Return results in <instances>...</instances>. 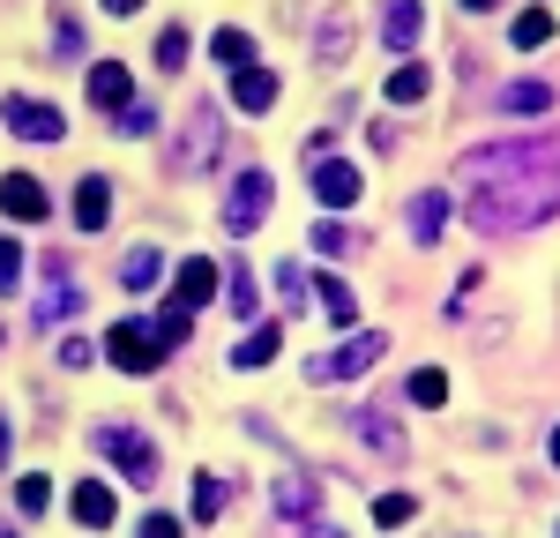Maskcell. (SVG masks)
<instances>
[{
	"label": "cell",
	"instance_id": "cell-1",
	"mask_svg": "<svg viewBox=\"0 0 560 538\" xmlns=\"http://www.w3.org/2000/svg\"><path fill=\"white\" fill-rule=\"evenodd\" d=\"M456 179H464V224L486 232V239H509V232H530V224L560 218V142H478L456 157Z\"/></svg>",
	"mask_w": 560,
	"mask_h": 538
},
{
	"label": "cell",
	"instance_id": "cell-2",
	"mask_svg": "<svg viewBox=\"0 0 560 538\" xmlns=\"http://www.w3.org/2000/svg\"><path fill=\"white\" fill-rule=\"evenodd\" d=\"M90 448H97L105 464H120L135 487H158V448H150V434H142V426H113V419H105V426L90 434Z\"/></svg>",
	"mask_w": 560,
	"mask_h": 538
},
{
	"label": "cell",
	"instance_id": "cell-3",
	"mask_svg": "<svg viewBox=\"0 0 560 538\" xmlns=\"http://www.w3.org/2000/svg\"><path fill=\"white\" fill-rule=\"evenodd\" d=\"M165 337H158V321H142V314H128L120 329H105V359L113 366H128V374H150V366H165Z\"/></svg>",
	"mask_w": 560,
	"mask_h": 538
},
{
	"label": "cell",
	"instance_id": "cell-4",
	"mask_svg": "<svg viewBox=\"0 0 560 538\" xmlns=\"http://www.w3.org/2000/svg\"><path fill=\"white\" fill-rule=\"evenodd\" d=\"M382 352H388V329H351L329 359H306V382H351V374L382 366Z\"/></svg>",
	"mask_w": 560,
	"mask_h": 538
},
{
	"label": "cell",
	"instance_id": "cell-5",
	"mask_svg": "<svg viewBox=\"0 0 560 538\" xmlns=\"http://www.w3.org/2000/svg\"><path fill=\"white\" fill-rule=\"evenodd\" d=\"M269 195H277V187H269V173H261V165H247V173L232 179V195H224V232H232V239L261 232V218H269Z\"/></svg>",
	"mask_w": 560,
	"mask_h": 538
},
{
	"label": "cell",
	"instance_id": "cell-6",
	"mask_svg": "<svg viewBox=\"0 0 560 538\" xmlns=\"http://www.w3.org/2000/svg\"><path fill=\"white\" fill-rule=\"evenodd\" d=\"M0 120L23 134V142H68V113H60V105H38V97H23V90L0 97Z\"/></svg>",
	"mask_w": 560,
	"mask_h": 538
},
{
	"label": "cell",
	"instance_id": "cell-7",
	"mask_svg": "<svg viewBox=\"0 0 560 538\" xmlns=\"http://www.w3.org/2000/svg\"><path fill=\"white\" fill-rule=\"evenodd\" d=\"M217 150H224V134H217V105H195V113H187V142H179V173H187V179L217 173Z\"/></svg>",
	"mask_w": 560,
	"mask_h": 538
},
{
	"label": "cell",
	"instance_id": "cell-8",
	"mask_svg": "<svg viewBox=\"0 0 560 538\" xmlns=\"http://www.w3.org/2000/svg\"><path fill=\"white\" fill-rule=\"evenodd\" d=\"M45 269H52V277H45V292H38V307H31V321H38V329H52V321L83 314V284L68 277V262H60V255H52Z\"/></svg>",
	"mask_w": 560,
	"mask_h": 538
},
{
	"label": "cell",
	"instance_id": "cell-9",
	"mask_svg": "<svg viewBox=\"0 0 560 538\" xmlns=\"http://www.w3.org/2000/svg\"><path fill=\"white\" fill-rule=\"evenodd\" d=\"M351 434H359V442L374 448V456H388V464H404V456H411V442H404V426L388 419L382 404H359V411H351Z\"/></svg>",
	"mask_w": 560,
	"mask_h": 538
},
{
	"label": "cell",
	"instance_id": "cell-10",
	"mask_svg": "<svg viewBox=\"0 0 560 538\" xmlns=\"http://www.w3.org/2000/svg\"><path fill=\"white\" fill-rule=\"evenodd\" d=\"M90 105H97V113H128V105H135L128 60H97V68H90Z\"/></svg>",
	"mask_w": 560,
	"mask_h": 538
},
{
	"label": "cell",
	"instance_id": "cell-11",
	"mask_svg": "<svg viewBox=\"0 0 560 538\" xmlns=\"http://www.w3.org/2000/svg\"><path fill=\"white\" fill-rule=\"evenodd\" d=\"M314 195H322L329 210H351V202L366 195V179H359V165H345V157H322V165H314Z\"/></svg>",
	"mask_w": 560,
	"mask_h": 538
},
{
	"label": "cell",
	"instance_id": "cell-12",
	"mask_svg": "<svg viewBox=\"0 0 560 538\" xmlns=\"http://www.w3.org/2000/svg\"><path fill=\"white\" fill-rule=\"evenodd\" d=\"M419 38H427V0H388L382 8V45L411 52Z\"/></svg>",
	"mask_w": 560,
	"mask_h": 538
},
{
	"label": "cell",
	"instance_id": "cell-13",
	"mask_svg": "<svg viewBox=\"0 0 560 538\" xmlns=\"http://www.w3.org/2000/svg\"><path fill=\"white\" fill-rule=\"evenodd\" d=\"M0 210H8V218H23V224H38L45 218V187L31 173H8V179H0Z\"/></svg>",
	"mask_w": 560,
	"mask_h": 538
},
{
	"label": "cell",
	"instance_id": "cell-14",
	"mask_svg": "<svg viewBox=\"0 0 560 538\" xmlns=\"http://www.w3.org/2000/svg\"><path fill=\"white\" fill-rule=\"evenodd\" d=\"M105 218H113V179L90 173L83 187H75V224H83V232H105Z\"/></svg>",
	"mask_w": 560,
	"mask_h": 538
},
{
	"label": "cell",
	"instance_id": "cell-15",
	"mask_svg": "<svg viewBox=\"0 0 560 538\" xmlns=\"http://www.w3.org/2000/svg\"><path fill=\"white\" fill-rule=\"evenodd\" d=\"M217 292V262H202V255H187V262H179V284H173V307H202V300H210Z\"/></svg>",
	"mask_w": 560,
	"mask_h": 538
},
{
	"label": "cell",
	"instance_id": "cell-16",
	"mask_svg": "<svg viewBox=\"0 0 560 538\" xmlns=\"http://www.w3.org/2000/svg\"><path fill=\"white\" fill-rule=\"evenodd\" d=\"M411 239H419V247H433V239H441V224H448V195H441V187H427V195H411Z\"/></svg>",
	"mask_w": 560,
	"mask_h": 538
},
{
	"label": "cell",
	"instance_id": "cell-17",
	"mask_svg": "<svg viewBox=\"0 0 560 538\" xmlns=\"http://www.w3.org/2000/svg\"><path fill=\"white\" fill-rule=\"evenodd\" d=\"M232 105H240V113H269V105H277V75H269V68H240V75H232Z\"/></svg>",
	"mask_w": 560,
	"mask_h": 538
},
{
	"label": "cell",
	"instance_id": "cell-18",
	"mask_svg": "<svg viewBox=\"0 0 560 538\" xmlns=\"http://www.w3.org/2000/svg\"><path fill=\"white\" fill-rule=\"evenodd\" d=\"M68 501H75V524H83V531H105V524L120 516V508H113V487H97V479H83Z\"/></svg>",
	"mask_w": 560,
	"mask_h": 538
},
{
	"label": "cell",
	"instance_id": "cell-19",
	"mask_svg": "<svg viewBox=\"0 0 560 538\" xmlns=\"http://www.w3.org/2000/svg\"><path fill=\"white\" fill-rule=\"evenodd\" d=\"M277 516L314 524V479H306V471H284V479H277Z\"/></svg>",
	"mask_w": 560,
	"mask_h": 538
},
{
	"label": "cell",
	"instance_id": "cell-20",
	"mask_svg": "<svg viewBox=\"0 0 560 538\" xmlns=\"http://www.w3.org/2000/svg\"><path fill=\"white\" fill-rule=\"evenodd\" d=\"M232 493H240V479H217V471H202V479H195V524H217V516L232 508Z\"/></svg>",
	"mask_w": 560,
	"mask_h": 538
},
{
	"label": "cell",
	"instance_id": "cell-21",
	"mask_svg": "<svg viewBox=\"0 0 560 538\" xmlns=\"http://www.w3.org/2000/svg\"><path fill=\"white\" fill-rule=\"evenodd\" d=\"M427 90H433V75H427V60H404L396 75H388V105H427Z\"/></svg>",
	"mask_w": 560,
	"mask_h": 538
},
{
	"label": "cell",
	"instance_id": "cell-22",
	"mask_svg": "<svg viewBox=\"0 0 560 538\" xmlns=\"http://www.w3.org/2000/svg\"><path fill=\"white\" fill-rule=\"evenodd\" d=\"M314 292H322V307H329V321H337V329H359V300H351L345 277H329V269H322V277H314Z\"/></svg>",
	"mask_w": 560,
	"mask_h": 538
},
{
	"label": "cell",
	"instance_id": "cell-23",
	"mask_svg": "<svg viewBox=\"0 0 560 538\" xmlns=\"http://www.w3.org/2000/svg\"><path fill=\"white\" fill-rule=\"evenodd\" d=\"M493 105H501V113H516V120H530V113H553V83H509Z\"/></svg>",
	"mask_w": 560,
	"mask_h": 538
},
{
	"label": "cell",
	"instance_id": "cell-24",
	"mask_svg": "<svg viewBox=\"0 0 560 538\" xmlns=\"http://www.w3.org/2000/svg\"><path fill=\"white\" fill-rule=\"evenodd\" d=\"M404 404H419V411H441V404H448V374H441V366H411V382H404Z\"/></svg>",
	"mask_w": 560,
	"mask_h": 538
},
{
	"label": "cell",
	"instance_id": "cell-25",
	"mask_svg": "<svg viewBox=\"0 0 560 538\" xmlns=\"http://www.w3.org/2000/svg\"><path fill=\"white\" fill-rule=\"evenodd\" d=\"M210 52L240 75V68H255V31H240V23H232V31H217V38H210Z\"/></svg>",
	"mask_w": 560,
	"mask_h": 538
},
{
	"label": "cell",
	"instance_id": "cell-26",
	"mask_svg": "<svg viewBox=\"0 0 560 538\" xmlns=\"http://www.w3.org/2000/svg\"><path fill=\"white\" fill-rule=\"evenodd\" d=\"M158 277H165V262H158V247H128V262H120V284H128V292H150Z\"/></svg>",
	"mask_w": 560,
	"mask_h": 538
},
{
	"label": "cell",
	"instance_id": "cell-27",
	"mask_svg": "<svg viewBox=\"0 0 560 538\" xmlns=\"http://www.w3.org/2000/svg\"><path fill=\"white\" fill-rule=\"evenodd\" d=\"M277 352H284V337H277V329H255V337L232 344V366H269Z\"/></svg>",
	"mask_w": 560,
	"mask_h": 538
},
{
	"label": "cell",
	"instance_id": "cell-28",
	"mask_svg": "<svg viewBox=\"0 0 560 538\" xmlns=\"http://www.w3.org/2000/svg\"><path fill=\"white\" fill-rule=\"evenodd\" d=\"M15 508H23V516H52V479H45V471H23V479H15Z\"/></svg>",
	"mask_w": 560,
	"mask_h": 538
},
{
	"label": "cell",
	"instance_id": "cell-29",
	"mask_svg": "<svg viewBox=\"0 0 560 538\" xmlns=\"http://www.w3.org/2000/svg\"><path fill=\"white\" fill-rule=\"evenodd\" d=\"M553 31H560V23H553V15H546V8H523V15H516V31H509V38H516L523 52H538V45L553 38Z\"/></svg>",
	"mask_w": 560,
	"mask_h": 538
},
{
	"label": "cell",
	"instance_id": "cell-30",
	"mask_svg": "<svg viewBox=\"0 0 560 538\" xmlns=\"http://www.w3.org/2000/svg\"><path fill=\"white\" fill-rule=\"evenodd\" d=\"M224 307L240 314V321H255V307H261V292H255V277L240 269V277H224Z\"/></svg>",
	"mask_w": 560,
	"mask_h": 538
},
{
	"label": "cell",
	"instance_id": "cell-31",
	"mask_svg": "<svg viewBox=\"0 0 560 538\" xmlns=\"http://www.w3.org/2000/svg\"><path fill=\"white\" fill-rule=\"evenodd\" d=\"M411 516H419V501H411V493H382V501H374V524H382V531H404Z\"/></svg>",
	"mask_w": 560,
	"mask_h": 538
},
{
	"label": "cell",
	"instance_id": "cell-32",
	"mask_svg": "<svg viewBox=\"0 0 560 538\" xmlns=\"http://www.w3.org/2000/svg\"><path fill=\"white\" fill-rule=\"evenodd\" d=\"M187 52H195V38H187V31H165V38H158V68H165V75H179V68H187Z\"/></svg>",
	"mask_w": 560,
	"mask_h": 538
},
{
	"label": "cell",
	"instance_id": "cell-33",
	"mask_svg": "<svg viewBox=\"0 0 560 538\" xmlns=\"http://www.w3.org/2000/svg\"><path fill=\"white\" fill-rule=\"evenodd\" d=\"M306 292H314L306 269L300 262H277V300H284V307H306Z\"/></svg>",
	"mask_w": 560,
	"mask_h": 538
},
{
	"label": "cell",
	"instance_id": "cell-34",
	"mask_svg": "<svg viewBox=\"0 0 560 538\" xmlns=\"http://www.w3.org/2000/svg\"><path fill=\"white\" fill-rule=\"evenodd\" d=\"M314 247L322 255H359V232L351 224H314Z\"/></svg>",
	"mask_w": 560,
	"mask_h": 538
},
{
	"label": "cell",
	"instance_id": "cell-35",
	"mask_svg": "<svg viewBox=\"0 0 560 538\" xmlns=\"http://www.w3.org/2000/svg\"><path fill=\"white\" fill-rule=\"evenodd\" d=\"M0 292H23V247L0 232Z\"/></svg>",
	"mask_w": 560,
	"mask_h": 538
},
{
	"label": "cell",
	"instance_id": "cell-36",
	"mask_svg": "<svg viewBox=\"0 0 560 538\" xmlns=\"http://www.w3.org/2000/svg\"><path fill=\"white\" fill-rule=\"evenodd\" d=\"M52 52H60V60H83V23L60 15V23H52Z\"/></svg>",
	"mask_w": 560,
	"mask_h": 538
},
{
	"label": "cell",
	"instance_id": "cell-37",
	"mask_svg": "<svg viewBox=\"0 0 560 538\" xmlns=\"http://www.w3.org/2000/svg\"><path fill=\"white\" fill-rule=\"evenodd\" d=\"M135 538H179V516L173 508H150V516L135 524Z\"/></svg>",
	"mask_w": 560,
	"mask_h": 538
},
{
	"label": "cell",
	"instance_id": "cell-38",
	"mask_svg": "<svg viewBox=\"0 0 560 538\" xmlns=\"http://www.w3.org/2000/svg\"><path fill=\"white\" fill-rule=\"evenodd\" d=\"M314 52H322V60H345V8H337V15H329V31H322V38H314Z\"/></svg>",
	"mask_w": 560,
	"mask_h": 538
},
{
	"label": "cell",
	"instance_id": "cell-39",
	"mask_svg": "<svg viewBox=\"0 0 560 538\" xmlns=\"http://www.w3.org/2000/svg\"><path fill=\"white\" fill-rule=\"evenodd\" d=\"M120 128H128V134H150V128H158V105H150V97H135L128 113H120Z\"/></svg>",
	"mask_w": 560,
	"mask_h": 538
},
{
	"label": "cell",
	"instance_id": "cell-40",
	"mask_svg": "<svg viewBox=\"0 0 560 538\" xmlns=\"http://www.w3.org/2000/svg\"><path fill=\"white\" fill-rule=\"evenodd\" d=\"M90 359H97V352H90L83 337H60V366H90Z\"/></svg>",
	"mask_w": 560,
	"mask_h": 538
},
{
	"label": "cell",
	"instance_id": "cell-41",
	"mask_svg": "<svg viewBox=\"0 0 560 538\" xmlns=\"http://www.w3.org/2000/svg\"><path fill=\"white\" fill-rule=\"evenodd\" d=\"M456 8H464V15H486V8H501V0H456Z\"/></svg>",
	"mask_w": 560,
	"mask_h": 538
},
{
	"label": "cell",
	"instance_id": "cell-42",
	"mask_svg": "<svg viewBox=\"0 0 560 538\" xmlns=\"http://www.w3.org/2000/svg\"><path fill=\"white\" fill-rule=\"evenodd\" d=\"M135 8H142V0H105V15H135Z\"/></svg>",
	"mask_w": 560,
	"mask_h": 538
},
{
	"label": "cell",
	"instance_id": "cell-43",
	"mask_svg": "<svg viewBox=\"0 0 560 538\" xmlns=\"http://www.w3.org/2000/svg\"><path fill=\"white\" fill-rule=\"evenodd\" d=\"M300 538H345V531H329V524H306V531Z\"/></svg>",
	"mask_w": 560,
	"mask_h": 538
},
{
	"label": "cell",
	"instance_id": "cell-44",
	"mask_svg": "<svg viewBox=\"0 0 560 538\" xmlns=\"http://www.w3.org/2000/svg\"><path fill=\"white\" fill-rule=\"evenodd\" d=\"M0 464H8V411H0Z\"/></svg>",
	"mask_w": 560,
	"mask_h": 538
},
{
	"label": "cell",
	"instance_id": "cell-45",
	"mask_svg": "<svg viewBox=\"0 0 560 538\" xmlns=\"http://www.w3.org/2000/svg\"><path fill=\"white\" fill-rule=\"evenodd\" d=\"M553 464H560V426H553Z\"/></svg>",
	"mask_w": 560,
	"mask_h": 538
},
{
	"label": "cell",
	"instance_id": "cell-46",
	"mask_svg": "<svg viewBox=\"0 0 560 538\" xmlns=\"http://www.w3.org/2000/svg\"><path fill=\"white\" fill-rule=\"evenodd\" d=\"M0 538H15V531H0Z\"/></svg>",
	"mask_w": 560,
	"mask_h": 538
}]
</instances>
